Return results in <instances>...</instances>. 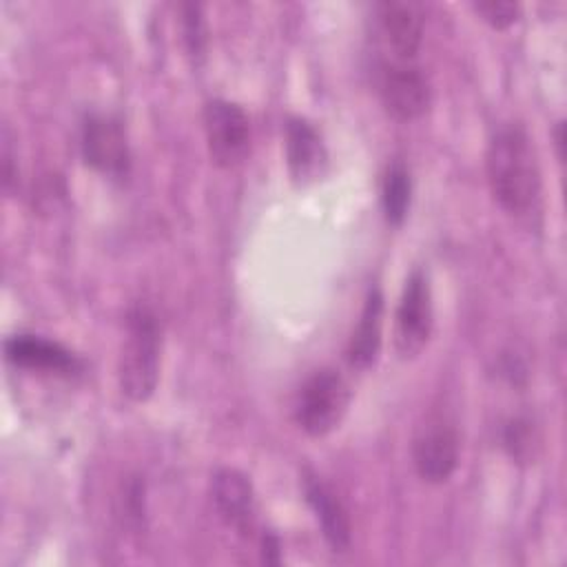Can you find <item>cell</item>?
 Instances as JSON below:
<instances>
[{"mask_svg":"<svg viewBox=\"0 0 567 567\" xmlns=\"http://www.w3.org/2000/svg\"><path fill=\"white\" fill-rule=\"evenodd\" d=\"M494 199L512 215L529 213L540 195V171L529 135L518 124L501 126L485 155Z\"/></svg>","mask_w":567,"mask_h":567,"instance_id":"obj_1","label":"cell"},{"mask_svg":"<svg viewBox=\"0 0 567 567\" xmlns=\"http://www.w3.org/2000/svg\"><path fill=\"white\" fill-rule=\"evenodd\" d=\"M162 328L157 315L137 303L126 315V341L122 346L117 379L122 392L131 401H146L153 396L159 379Z\"/></svg>","mask_w":567,"mask_h":567,"instance_id":"obj_2","label":"cell"},{"mask_svg":"<svg viewBox=\"0 0 567 567\" xmlns=\"http://www.w3.org/2000/svg\"><path fill=\"white\" fill-rule=\"evenodd\" d=\"M350 385L332 368L312 372L295 403V421L308 436H326L343 421L350 405Z\"/></svg>","mask_w":567,"mask_h":567,"instance_id":"obj_3","label":"cell"},{"mask_svg":"<svg viewBox=\"0 0 567 567\" xmlns=\"http://www.w3.org/2000/svg\"><path fill=\"white\" fill-rule=\"evenodd\" d=\"M432 323L434 310L430 279L421 268H414L405 279L394 315V348L403 361L423 352L432 334Z\"/></svg>","mask_w":567,"mask_h":567,"instance_id":"obj_4","label":"cell"},{"mask_svg":"<svg viewBox=\"0 0 567 567\" xmlns=\"http://www.w3.org/2000/svg\"><path fill=\"white\" fill-rule=\"evenodd\" d=\"M204 131L210 159L221 168L241 164L250 146V122L244 109L230 100H208L204 106Z\"/></svg>","mask_w":567,"mask_h":567,"instance_id":"obj_5","label":"cell"},{"mask_svg":"<svg viewBox=\"0 0 567 567\" xmlns=\"http://www.w3.org/2000/svg\"><path fill=\"white\" fill-rule=\"evenodd\" d=\"M82 157L97 173L122 179L131 171V148L120 120L111 115H89L80 135Z\"/></svg>","mask_w":567,"mask_h":567,"instance_id":"obj_6","label":"cell"},{"mask_svg":"<svg viewBox=\"0 0 567 567\" xmlns=\"http://www.w3.org/2000/svg\"><path fill=\"white\" fill-rule=\"evenodd\" d=\"M412 458L416 474L432 485L450 481L458 465L456 430L443 419H430L412 443Z\"/></svg>","mask_w":567,"mask_h":567,"instance_id":"obj_7","label":"cell"},{"mask_svg":"<svg viewBox=\"0 0 567 567\" xmlns=\"http://www.w3.org/2000/svg\"><path fill=\"white\" fill-rule=\"evenodd\" d=\"M385 111L399 122H412L430 109L432 91L427 78L410 64H392L383 71L379 84Z\"/></svg>","mask_w":567,"mask_h":567,"instance_id":"obj_8","label":"cell"},{"mask_svg":"<svg viewBox=\"0 0 567 567\" xmlns=\"http://www.w3.org/2000/svg\"><path fill=\"white\" fill-rule=\"evenodd\" d=\"M213 501L219 516L239 534H250L257 518L255 489L248 476L235 467H221L213 476Z\"/></svg>","mask_w":567,"mask_h":567,"instance_id":"obj_9","label":"cell"},{"mask_svg":"<svg viewBox=\"0 0 567 567\" xmlns=\"http://www.w3.org/2000/svg\"><path fill=\"white\" fill-rule=\"evenodd\" d=\"M286 164L295 184L306 186L317 182L328 164V153L317 128L301 120L290 117L286 124Z\"/></svg>","mask_w":567,"mask_h":567,"instance_id":"obj_10","label":"cell"},{"mask_svg":"<svg viewBox=\"0 0 567 567\" xmlns=\"http://www.w3.org/2000/svg\"><path fill=\"white\" fill-rule=\"evenodd\" d=\"M4 357L16 368L71 374L80 370V359L58 341L38 334H13L4 341Z\"/></svg>","mask_w":567,"mask_h":567,"instance_id":"obj_11","label":"cell"},{"mask_svg":"<svg viewBox=\"0 0 567 567\" xmlns=\"http://www.w3.org/2000/svg\"><path fill=\"white\" fill-rule=\"evenodd\" d=\"M303 494L321 525V534L328 545L334 551H346L352 543V525L341 498L326 481L310 472L303 476Z\"/></svg>","mask_w":567,"mask_h":567,"instance_id":"obj_12","label":"cell"},{"mask_svg":"<svg viewBox=\"0 0 567 567\" xmlns=\"http://www.w3.org/2000/svg\"><path fill=\"white\" fill-rule=\"evenodd\" d=\"M377 16L388 47L401 60H412L423 40V18L419 7L412 2L385 0L377 4Z\"/></svg>","mask_w":567,"mask_h":567,"instance_id":"obj_13","label":"cell"},{"mask_svg":"<svg viewBox=\"0 0 567 567\" xmlns=\"http://www.w3.org/2000/svg\"><path fill=\"white\" fill-rule=\"evenodd\" d=\"M381 330H383V295L379 288H370L361 308V317L346 348V357L352 368L368 370L370 365H374L381 350Z\"/></svg>","mask_w":567,"mask_h":567,"instance_id":"obj_14","label":"cell"},{"mask_svg":"<svg viewBox=\"0 0 567 567\" xmlns=\"http://www.w3.org/2000/svg\"><path fill=\"white\" fill-rule=\"evenodd\" d=\"M410 197H412V179L410 171L401 162H392L383 175L381 184V204L385 219L394 226H399L410 208Z\"/></svg>","mask_w":567,"mask_h":567,"instance_id":"obj_15","label":"cell"},{"mask_svg":"<svg viewBox=\"0 0 567 567\" xmlns=\"http://www.w3.org/2000/svg\"><path fill=\"white\" fill-rule=\"evenodd\" d=\"M182 33L186 53L193 60V64H202L206 58V44H208V31L206 20L199 4H184L182 7Z\"/></svg>","mask_w":567,"mask_h":567,"instance_id":"obj_16","label":"cell"},{"mask_svg":"<svg viewBox=\"0 0 567 567\" xmlns=\"http://www.w3.org/2000/svg\"><path fill=\"white\" fill-rule=\"evenodd\" d=\"M503 445L514 461H532L536 454L538 436L527 419H512L503 430Z\"/></svg>","mask_w":567,"mask_h":567,"instance_id":"obj_17","label":"cell"},{"mask_svg":"<svg viewBox=\"0 0 567 567\" xmlns=\"http://www.w3.org/2000/svg\"><path fill=\"white\" fill-rule=\"evenodd\" d=\"M474 11L494 29H507L520 18V7L509 0H489L476 2Z\"/></svg>","mask_w":567,"mask_h":567,"instance_id":"obj_18","label":"cell"},{"mask_svg":"<svg viewBox=\"0 0 567 567\" xmlns=\"http://www.w3.org/2000/svg\"><path fill=\"white\" fill-rule=\"evenodd\" d=\"M16 182V171H13V151H11V140H9V131H2V186L4 190L11 188V184Z\"/></svg>","mask_w":567,"mask_h":567,"instance_id":"obj_19","label":"cell"},{"mask_svg":"<svg viewBox=\"0 0 567 567\" xmlns=\"http://www.w3.org/2000/svg\"><path fill=\"white\" fill-rule=\"evenodd\" d=\"M261 554H264V560L266 563H272V565H277L279 560H281V556H279V540H277V536H272V534H264V538H261Z\"/></svg>","mask_w":567,"mask_h":567,"instance_id":"obj_20","label":"cell"}]
</instances>
